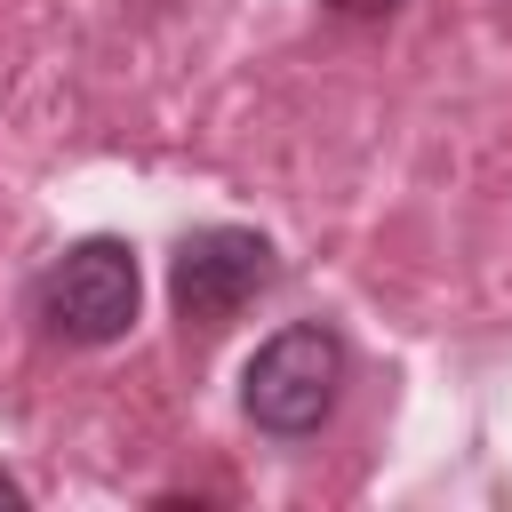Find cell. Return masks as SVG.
<instances>
[{"mask_svg": "<svg viewBox=\"0 0 512 512\" xmlns=\"http://www.w3.org/2000/svg\"><path fill=\"white\" fill-rule=\"evenodd\" d=\"M264 280H272V240L248 232V224H208L168 264V296H176L184 328H224Z\"/></svg>", "mask_w": 512, "mask_h": 512, "instance_id": "3", "label": "cell"}, {"mask_svg": "<svg viewBox=\"0 0 512 512\" xmlns=\"http://www.w3.org/2000/svg\"><path fill=\"white\" fill-rule=\"evenodd\" d=\"M328 8H336V16H384L392 0H328Z\"/></svg>", "mask_w": 512, "mask_h": 512, "instance_id": "4", "label": "cell"}, {"mask_svg": "<svg viewBox=\"0 0 512 512\" xmlns=\"http://www.w3.org/2000/svg\"><path fill=\"white\" fill-rule=\"evenodd\" d=\"M136 296H144L136 248L96 232V240H72V248L48 264V280H40V320H48V336H64V344H112V336H128Z\"/></svg>", "mask_w": 512, "mask_h": 512, "instance_id": "1", "label": "cell"}, {"mask_svg": "<svg viewBox=\"0 0 512 512\" xmlns=\"http://www.w3.org/2000/svg\"><path fill=\"white\" fill-rule=\"evenodd\" d=\"M0 504H8V512H16V504H24V488H16V480H8V472H0Z\"/></svg>", "mask_w": 512, "mask_h": 512, "instance_id": "5", "label": "cell"}, {"mask_svg": "<svg viewBox=\"0 0 512 512\" xmlns=\"http://www.w3.org/2000/svg\"><path fill=\"white\" fill-rule=\"evenodd\" d=\"M336 384H344V344H336L328 328H280V336L248 360L240 408H248L264 432L296 440V432H312V424L336 408Z\"/></svg>", "mask_w": 512, "mask_h": 512, "instance_id": "2", "label": "cell"}]
</instances>
